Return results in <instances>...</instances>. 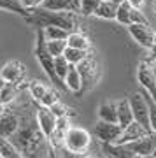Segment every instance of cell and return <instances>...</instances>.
I'll return each instance as SVG.
<instances>
[{"instance_id": "obj_1", "label": "cell", "mask_w": 156, "mask_h": 158, "mask_svg": "<svg viewBox=\"0 0 156 158\" xmlns=\"http://www.w3.org/2000/svg\"><path fill=\"white\" fill-rule=\"evenodd\" d=\"M28 23L37 25V27H61V28L68 30L70 34L77 32V19L74 12H65V11H49L44 7H37L32 11V14L27 18Z\"/></svg>"}, {"instance_id": "obj_2", "label": "cell", "mask_w": 156, "mask_h": 158, "mask_svg": "<svg viewBox=\"0 0 156 158\" xmlns=\"http://www.w3.org/2000/svg\"><path fill=\"white\" fill-rule=\"evenodd\" d=\"M46 34H44V28L37 30V40H35V58L39 62L40 69L46 72V76L49 77V81L58 88V90H67V85L58 77L56 74V69H55V56L51 55L47 48H46Z\"/></svg>"}, {"instance_id": "obj_3", "label": "cell", "mask_w": 156, "mask_h": 158, "mask_svg": "<svg viewBox=\"0 0 156 158\" xmlns=\"http://www.w3.org/2000/svg\"><path fill=\"white\" fill-rule=\"evenodd\" d=\"M89 146H91V135H89L88 130L81 128V127H70L68 128L67 135H65V142H63L65 149L84 155L89 149Z\"/></svg>"}, {"instance_id": "obj_4", "label": "cell", "mask_w": 156, "mask_h": 158, "mask_svg": "<svg viewBox=\"0 0 156 158\" xmlns=\"http://www.w3.org/2000/svg\"><path fill=\"white\" fill-rule=\"evenodd\" d=\"M130 104H132V111H133L135 121H139L140 125H144L146 128H151V119H149V106L146 100L144 91H137L130 97Z\"/></svg>"}, {"instance_id": "obj_5", "label": "cell", "mask_w": 156, "mask_h": 158, "mask_svg": "<svg viewBox=\"0 0 156 158\" xmlns=\"http://www.w3.org/2000/svg\"><path fill=\"white\" fill-rule=\"evenodd\" d=\"M95 135H96V139L102 141V144H104V142L114 144V142H119V139H121L123 127L119 123H109V121L100 119V121L95 125Z\"/></svg>"}, {"instance_id": "obj_6", "label": "cell", "mask_w": 156, "mask_h": 158, "mask_svg": "<svg viewBox=\"0 0 156 158\" xmlns=\"http://www.w3.org/2000/svg\"><path fill=\"white\" fill-rule=\"evenodd\" d=\"M35 121L39 125V128L42 130V134H44L47 139H49L53 134H55V128H56V123H58V118H56V114L51 111L47 106H42L40 104L39 107H37V114H35Z\"/></svg>"}, {"instance_id": "obj_7", "label": "cell", "mask_w": 156, "mask_h": 158, "mask_svg": "<svg viewBox=\"0 0 156 158\" xmlns=\"http://www.w3.org/2000/svg\"><path fill=\"white\" fill-rule=\"evenodd\" d=\"M128 34L132 39L139 46L151 49L154 46V32L149 28V25H140V23H130L128 25Z\"/></svg>"}, {"instance_id": "obj_8", "label": "cell", "mask_w": 156, "mask_h": 158, "mask_svg": "<svg viewBox=\"0 0 156 158\" xmlns=\"http://www.w3.org/2000/svg\"><path fill=\"white\" fill-rule=\"evenodd\" d=\"M137 77H139V83L142 86V90L147 93V95L153 97V100L156 102V74L154 69L151 67L149 63H140L139 70H137Z\"/></svg>"}, {"instance_id": "obj_9", "label": "cell", "mask_w": 156, "mask_h": 158, "mask_svg": "<svg viewBox=\"0 0 156 158\" xmlns=\"http://www.w3.org/2000/svg\"><path fill=\"white\" fill-rule=\"evenodd\" d=\"M27 76V67L23 65L21 62L18 60H12V62H7L2 70H0V77L4 79L6 83H11V85H18L21 83Z\"/></svg>"}, {"instance_id": "obj_10", "label": "cell", "mask_w": 156, "mask_h": 158, "mask_svg": "<svg viewBox=\"0 0 156 158\" xmlns=\"http://www.w3.org/2000/svg\"><path fill=\"white\" fill-rule=\"evenodd\" d=\"M126 146L139 156H146V155H156V132L149 134V135L137 139L132 142H125Z\"/></svg>"}, {"instance_id": "obj_11", "label": "cell", "mask_w": 156, "mask_h": 158, "mask_svg": "<svg viewBox=\"0 0 156 158\" xmlns=\"http://www.w3.org/2000/svg\"><path fill=\"white\" fill-rule=\"evenodd\" d=\"M77 69L81 72V76H83V83H84L83 90H86L88 86L96 83V79H98V65H96V62L89 55L81 63H77Z\"/></svg>"}, {"instance_id": "obj_12", "label": "cell", "mask_w": 156, "mask_h": 158, "mask_svg": "<svg viewBox=\"0 0 156 158\" xmlns=\"http://www.w3.org/2000/svg\"><path fill=\"white\" fill-rule=\"evenodd\" d=\"M153 134V130L146 128L144 125H140L139 121H133L132 125H128L126 128H123V135L119 139V144H125V142H132L137 141V139H142V137Z\"/></svg>"}, {"instance_id": "obj_13", "label": "cell", "mask_w": 156, "mask_h": 158, "mask_svg": "<svg viewBox=\"0 0 156 158\" xmlns=\"http://www.w3.org/2000/svg\"><path fill=\"white\" fill-rule=\"evenodd\" d=\"M68 128H70V119L67 116H61L58 118V123H56L55 134L49 137V142L53 148H63V142H65V135H67Z\"/></svg>"}, {"instance_id": "obj_14", "label": "cell", "mask_w": 156, "mask_h": 158, "mask_svg": "<svg viewBox=\"0 0 156 158\" xmlns=\"http://www.w3.org/2000/svg\"><path fill=\"white\" fill-rule=\"evenodd\" d=\"M19 128V118L14 113H6L0 119V135L11 139Z\"/></svg>"}, {"instance_id": "obj_15", "label": "cell", "mask_w": 156, "mask_h": 158, "mask_svg": "<svg viewBox=\"0 0 156 158\" xmlns=\"http://www.w3.org/2000/svg\"><path fill=\"white\" fill-rule=\"evenodd\" d=\"M133 121H135V118H133V111H132L130 98L119 100L117 102V123L121 125L123 128H126V127L132 125Z\"/></svg>"}, {"instance_id": "obj_16", "label": "cell", "mask_w": 156, "mask_h": 158, "mask_svg": "<svg viewBox=\"0 0 156 158\" xmlns=\"http://www.w3.org/2000/svg\"><path fill=\"white\" fill-rule=\"evenodd\" d=\"M65 85H67V90L74 91V93H79V91L83 90L84 83H83V76L79 72L77 65H72V67H70L67 77H65Z\"/></svg>"}, {"instance_id": "obj_17", "label": "cell", "mask_w": 156, "mask_h": 158, "mask_svg": "<svg viewBox=\"0 0 156 158\" xmlns=\"http://www.w3.org/2000/svg\"><path fill=\"white\" fill-rule=\"evenodd\" d=\"M0 9L14 12V14H18V16L25 18V19L32 14V9H27V7L21 4V0H0Z\"/></svg>"}, {"instance_id": "obj_18", "label": "cell", "mask_w": 156, "mask_h": 158, "mask_svg": "<svg viewBox=\"0 0 156 158\" xmlns=\"http://www.w3.org/2000/svg\"><path fill=\"white\" fill-rule=\"evenodd\" d=\"M98 118L109 123H117V104L112 102H104L98 107Z\"/></svg>"}, {"instance_id": "obj_19", "label": "cell", "mask_w": 156, "mask_h": 158, "mask_svg": "<svg viewBox=\"0 0 156 158\" xmlns=\"http://www.w3.org/2000/svg\"><path fill=\"white\" fill-rule=\"evenodd\" d=\"M116 14H117V4H114L112 0H104L95 11V16L102 18V19H116Z\"/></svg>"}, {"instance_id": "obj_20", "label": "cell", "mask_w": 156, "mask_h": 158, "mask_svg": "<svg viewBox=\"0 0 156 158\" xmlns=\"http://www.w3.org/2000/svg\"><path fill=\"white\" fill-rule=\"evenodd\" d=\"M67 44L72 46V48H79V49L89 51V48H91V40H89L88 35L83 34V32H72V34L68 35Z\"/></svg>"}, {"instance_id": "obj_21", "label": "cell", "mask_w": 156, "mask_h": 158, "mask_svg": "<svg viewBox=\"0 0 156 158\" xmlns=\"http://www.w3.org/2000/svg\"><path fill=\"white\" fill-rule=\"evenodd\" d=\"M44 34L47 40H67L70 32L61 27H55V25H49V27H44Z\"/></svg>"}, {"instance_id": "obj_22", "label": "cell", "mask_w": 156, "mask_h": 158, "mask_svg": "<svg viewBox=\"0 0 156 158\" xmlns=\"http://www.w3.org/2000/svg\"><path fill=\"white\" fill-rule=\"evenodd\" d=\"M65 58H67L68 62L72 63V65H77L84 60V58L88 56L89 53L86 49H79V48H72V46H67V49H65Z\"/></svg>"}, {"instance_id": "obj_23", "label": "cell", "mask_w": 156, "mask_h": 158, "mask_svg": "<svg viewBox=\"0 0 156 158\" xmlns=\"http://www.w3.org/2000/svg\"><path fill=\"white\" fill-rule=\"evenodd\" d=\"M130 14H132V6H130L128 2H123V4H119V6H117L116 21L119 23V25L128 27L130 23H132V18H130Z\"/></svg>"}, {"instance_id": "obj_24", "label": "cell", "mask_w": 156, "mask_h": 158, "mask_svg": "<svg viewBox=\"0 0 156 158\" xmlns=\"http://www.w3.org/2000/svg\"><path fill=\"white\" fill-rule=\"evenodd\" d=\"M47 90H49V88H47L44 83H40V81H32V83L28 85V91H30L32 98H34V100H37L39 104H40V100L46 97Z\"/></svg>"}, {"instance_id": "obj_25", "label": "cell", "mask_w": 156, "mask_h": 158, "mask_svg": "<svg viewBox=\"0 0 156 158\" xmlns=\"http://www.w3.org/2000/svg\"><path fill=\"white\" fill-rule=\"evenodd\" d=\"M70 67H72V63L65 58V55H61V56H56L55 58L56 74H58V77H60L63 83H65V77H67V74H68V70H70Z\"/></svg>"}, {"instance_id": "obj_26", "label": "cell", "mask_w": 156, "mask_h": 158, "mask_svg": "<svg viewBox=\"0 0 156 158\" xmlns=\"http://www.w3.org/2000/svg\"><path fill=\"white\" fill-rule=\"evenodd\" d=\"M67 46H68L67 40H46V48L55 58L61 56L65 53V49H67Z\"/></svg>"}, {"instance_id": "obj_27", "label": "cell", "mask_w": 156, "mask_h": 158, "mask_svg": "<svg viewBox=\"0 0 156 158\" xmlns=\"http://www.w3.org/2000/svg\"><path fill=\"white\" fill-rule=\"evenodd\" d=\"M104 0H81V14L83 16H91L95 14V11L98 9Z\"/></svg>"}, {"instance_id": "obj_28", "label": "cell", "mask_w": 156, "mask_h": 158, "mask_svg": "<svg viewBox=\"0 0 156 158\" xmlns=\"http://www.w3.org/2000/svg\"><path fill=\"white\" fill-rule=\"evenodd\" d=\"M14 97H16V85L6 83V86L0 90V100L4 104H9L11 100H14Z\"/></svg>"}, {"instance_id": "obj_29", "label": "cell", "mask_w": 156, "mask_h": 158, "mask_svg": "<svg viewBox=\"0 0 156 158\" xmlns=\"http://www.w3.org/2000/svg\"><path fill=\"white\" fill-rule=\"evenodd\" d=\"M144 91V90H142ZM146 95V100H147V106H149V119H151V128H153V132H156V102L153 100V97L147 95L144 91Z\"/></svg>"}, {"instance_id": "obj_30", "label": "cell", "mask_w": 156, "mask_h": 158, "mask_svg": "<svg viewBox=\"0 0 156 158\" xmlns=\"http://www.w3.org/2000/svg\"><path fill=\"white\" fill-rule=\"evenodd\" d=\"M49 109L53 111V113L56 114V118H61V116H67V113H68V107L63 104L61 100H56L55 104H51L49 106Z\"/></svg>"}, {"instance_id": "obj_31", "label": "cell", "mask_w": 156, "mask_h": 158, "mask_svg": "<svg viewBox=\"0 0 156 158\" xmlns=\"http://www.w3.org/2000/svg\"><path fill=\"white\" fill-rule=\"evenodd\" d=\"M56 100H60V93H58V91H55V88H49V90H47V93H46V97L40 100V104L49 107L51 104H55Z\"/></svg>"}, {"instance_id": "obj_32", "label": "cell", "mask_w": 156, "mask_h": 158, "mask_svg": "<svg viewBox=\"0 0 156 158\" xmlns=\"http://www.w3.org/2000/svg\"><path fill=\"white\" fill-rule=\"evenodd\" d=\"M130 18H132V23H140V25H149V21H147V18L144 16V12H142V9H133L132 7V14H130Z\"/></svg>"}, {"instance_id": "obj_33", "label": "cell", "mask_w": 156, "mask_h": 158, "mask_svg": "<svg viewBox=\"0 0 156 158\" xmlns=\"http://www.w3.org/2000/svg\"><path fill=\"white\" fill-rule=\"evenodd\" d=\"M21 4L27 7V9H32V11H34V9H37V7H40L44 4V0H21Z\"/></svg>"}, {"instance_id": "obj_34", "label": "cell", "mask_w": 156, "mask_h": 158, "mask_svg": "<svg viewBox=\"0 0 156 158\" xmlns=\"http://www.w3.org/2000/svg\"><path fill=\"white\" fill-rule=\"evenodd\" d=\"M61 158H84V156H83V155H79V153L68 151V149H65V148H63V151H61Z\"/></svg>"}, {"instance_id": "obj_35", "label": "cell", "mask_w": 156, "mask_h": 158, "mask_svg": "<svg viewBox=\"0 0 156 158\" xmlns=\"http://www.w3.org/2000/svg\"><path fill=\"white\" fill-rule=\"evenodd\" d=\"M128 4L133 7V9H142L144 4H146V0H128Z\"/></svg>"}, {"instance_id": "obj_36", "label": "cell", "mask_w": 156, "mask_h": 158, "mask_svg": "<svg viewBox=\"0 0 156 158\" xmlns=\"http://www.w3.org/2000/svg\"><path fill=\"white\" fill-rule=\"evenodd\" d=\"M149 51H151V60H153V63L156 65V44L153 46V48H151Z\"/></svg>"}, {"instance_id": "obj_37", "label": "cell", "mask_w": 156, "mask_h": 158, "mask_svg": "<svg viewBox=\"0 0 156 158\" xmlns=\"http://www.w3.org/2000/svg\"><path fill=\"white\" fill-rule=\"evenodd\" d=\"M4 114H6V104L0 100V119H2V116H4Z\"/></svg>"}, {"instance_id": "obj_38", "label": "cell", "mask_w": 156, "mask_h": 158, "mask_svg": "<svg viewBox=\"0 0 156 158\" xmlns=\"http://www.w3.org/2000/svg\"><path fill=\"white\" fill-rule=\"evenodd\" d=\"M112 2H114V4H117V6H119V4H123V2H128V0H112Z\"/></svg>"}, {"instance_id": "obj_39", "label": "cell", "mask_w": 156, "mask_h": 158, "mask_svg": "<svg viewBox=\"0 0 156 158\" xmlns=\"http://www.w3.org/2000/svg\"><path fill=\"white\" fill-rule=\"evenodd\" d=\"M4 86H6V81H4V79L0 77V90H2V88H4Z\"/></svg>"}, {"instance_id": "obj_40", "label": "cell", "mask_w": 156, "mask_h": 158, "mask_svg": "<svg viewBox=\"0 0 156 158\" xmlns=\"http://www.w3.org/2000/svg\"><path fill=\"white\" fill-rule=\"evenodd\" d=\"M140 158H156V155H146V156H140Z\"/></svg>"}, {"instance_id": "obj_41", "label": "cell", "mask_w": 156, "mask_h": 158, "mask_svg": "<svg viewBox=\"0 0 156 158\" xmlns=\"http://www.w3.org/2000/svg\"><path fill=\"white\" fill-rule=\"evenodd\" d=\"M153 11H154V16H156V0L153 2Z\"/></svg>"}, {"instance_id": "obj_42", "label": "cell", "mask_w": 156, "mask_h": 158, "mask_svg": "<svg viewBox=\"0 0 156 158\" xmlns=\"http://www.w3.org/2000/svg\"><path fill=\"white\" fill-rule=\"evenodd\" d=\"M105 158H117V156H114V155H105Z\"/></svg>"}, {"instance_id": "obj_43", "label": "cell", "mask_w": 156, "mask_h": 158, "mask_svg": "<svg viewBox=\"0 0 156 158\" xmlns=\"http://www.w3.org/2000/svg\"><path fill=\"white\" fill-rule=\"evenodd\" d=\"M84 158H98V156H91V155H88V156H84Z\"/></svg>"}, {"instance_id": "obj_44", "label": "cell", "mask_w": 156, "mask_h": 158, "mask_svg": "<svg viewBox=\"0 0 156 158\" xmlns=\"http://www.w3.org/2000/svg\"><path fill=\"white\" fill-rule=\"evenodd\" d=\"M154 44H156V32H154Z\"/></svg>"}, {"instance_id": "obj_45", "label": "cell", "mask_w": 156, "mask_h": 158, "mask_svg": "<svg viewBox=\"0 0 156 158\" xmlns=\"http://www.w3.org/2000/svg\"><path fill=\"white\" fill-rule=\"evenodd\" d=\"M135 158H140V156H135Z\"/></svg>"}, {"instance_id": "obj_46", "label": "cell", "mask_w": 156, "mask_h": 158, "mask_svg": "<svg viewBox=\"0 0 156 158\" xmlns=\"http://www.w3.org/2000/svg\"><path fill=\"white\" fill-rule=\"evenodd\" d=\"M51 158H56V156H51Z\"/></svg>"}, {"instance_id": "obj_47", "label": "cell", "mask_w": 156, "mask_h": 158, "mask_svg": "<svg viewBox=\"0 0 156 158\" xmlns=\"http://www.w3.org/2000/svg\"><path fill=\"white\" fill-rule=\"evenodd\" d=\"M0 158H2V155H0Z\"/></svg>"}]
</instances>
